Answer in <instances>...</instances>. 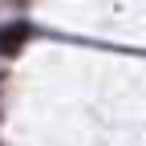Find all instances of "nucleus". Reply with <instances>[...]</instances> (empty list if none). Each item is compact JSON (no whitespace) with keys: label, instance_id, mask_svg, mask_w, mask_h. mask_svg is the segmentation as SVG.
<instances>
[{"label":"nucleus","instance_id":"1","mask_svg":"<svg viewBox=\"0 0 146 146\" xmlns=\"http://www.w3.org/2000/svg\"><path fill=\"white\" fill-rule=\"evenodd\" d=\"M25 36H29V29H25V25H16V29H0V53H4V57L21 53Z\"/></svg>","mask_w":146,"mask_h":146}]
</instances>
